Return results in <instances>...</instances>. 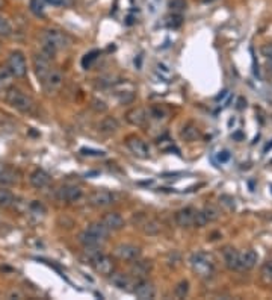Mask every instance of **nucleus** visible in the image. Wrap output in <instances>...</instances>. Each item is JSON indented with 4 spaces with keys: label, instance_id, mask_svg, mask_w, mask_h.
Returning a JSON list of instances; mask_svg holds the SVG:
<instances>
[{
    "label": "nucleus",
    "instance_id": "f257e3e1",
    "mask_svg": "<svg viewBox=\"0 0 272 300\" xmlns=\"http://www.w3.org/2000/svg\"><path fill=\"white\" fill-rule=\"evenodd\" d=\"M68 36L62 34L58 29H45L42 32V50L41 52L47 55L48 58H53V55L68 46Z\"/></svg>",
    "mask_w": 272,
    "mask_h": 300
},
{
    "label": "nucleus",
    "instance_id": "f03ea898",
    "mask_svg": "<svg viewBox=\"0 0 272 300\" xmlns=\"http://www.w3.org/2000/svg\"><path fill=\"white\" fill-rule=\"evenodd\" d=\"M189 264H191V268L192 272L203 278V279H209L213 276L215 273V262H213V258L204 252H197L191 256L189 260Z\"/></svg>",
    "mask_w": 272,
    "mask_h": 300
},
{
    "label": "nucleus",
    "instance_id": "7ed1b4c3",
    "mask_svg": "<svg viewBox=\"0 0 272 300\" xmlns=\"http://www.w3.org/2000/svg\"><path fill=\"white\" fill-rule=\"evenodd\" d=\"M6 102L17 111L23 114H30L35 108V102L30 96L24 94L18 88H9L6 92Z\"/></svg>",
    "mask_w": 272,
    "mask_h": 300
},
{
    "label": "nucleus",
    "instance_id": "20e7f679",
    "mask_svg": "<svg viewBox=\"0 0 272 300\" xmlns=\"http://www.w3.org/2000/svg\"><path fill=\"white\" fill-rule=\"evenodd\" d=\"M6 70L15 76V78H23L27 73V64H26V58L21 52H12L8 56L6 61Z\"/></svg>",
    "mask_w": 272,
    "mask_h": 300
},
{
    "label": "nucleus",
    "instance_id": "39448f33",
    "mask_svg": "<svg viewBox=\"0 0 272 300\" xmlns=\"http://www.w3.org/2000/svg\"><path fill=\"white\" fill-rule=\"evenodd\" d=\"M32 61H33V70H35V74H36L38 80L42 84V82L47 79V76L50 74V72L53 70V68H51L50 58H48L47 55H44L42 52H39V54H35V55H33Z\"/></svg>",
    "mask_w": 272,
    "mask_h": 300
},
{
    "label": "nucleus",
    "instance_id": "423d86ee",
    "mask_svg": "<svg viewBox=\"0 0 272 300\" xmlns=\"http://www.w3.org/2000/svg\"><path fill=\"white\" fill-rule=\"evenodd\" d=\"M91 264H92V267H94V270L98 273V274H101V276H111L114 272H115V261L109 256V255H104L103 252L101 254H98L92 261H91Z\"/></svg>",
    "mask_w": 272,
    "mask_h": 300
},
{
    "label": "nucleus",
    "instance_id": "0eeeda50",
    "mask_svg": "<svg viewBox=\"0 0 272 300\" xmlns=\"http://www.w3.org/2000/svg\"><path fill=\"white\" fill-rule=\"evenodd\" d=\"M115 256L120 261H126V262H133L136 260H139L141 256V250L139 247L133 246V244H120L115 247L114 250Z\"/></svg>",
    "mask_w": 272,
    "mask_h": 300
},
{
    "label": "nucleus",
    "instance_id": "6e6552de",
    "mask_svg": "<svg viewBox=\"0 0 272 300\" xmlns=\"http://www.w3.org/2000/svg\"><path fill=\"white\" fill-rule=\"evenodd\" d=\"M126 146L129 147V150H130V152H132L136 158L147 160V158L150 156V152H148L147 144H145L139 136H135V135L127 136V140H126Z\"/></svg>",
    "mask_w": 272,
    "mask_h": 300
},
{
    "label": "nucleus",
    "instance_id": "1a4fd4ad",
    "mask_svg": "<svg viewBox=\"0 0 272 300\" xmlns=\"http://www.w3.org/2000/svg\"><path fill=\"white\" fill-rule=\"evenodd\" d=\"M115 202V196L111 191L98 190L89 196V204L95 208H106Z\"/></svg>",
    "mask_w": 272,
    "mask_h": 300
},
{
    "label": "nucleus",
    "instance_id": "9d476101",
    "mask_svg": "<svg viewBox=\"0 0 272 300\" xmlns=\"http://www.w3.org/2000/svg\"><path fill=\"white\" fill-rule=\"evenodd\" d=\"M133 294H135L138 298H141V300H151V298L156 297V288H154V285H153L151 282L142 279V280H139V282L135 285Z\"/></svg>",
    "mask_w": 272,
    "mask_h": 300
},
{
    "label": "nucleus",
    "instance_id": "9b49d317",
    "mask_svg": "<svg viewBox=\"0 0 272 300\" xmlns=\"http://www.w3.org/2000/svg\"><path fill=\"white\" fill-rule=\"evenodd\" d=\"M257 260H259L257 254L251 248L244 250V252H239V272L253 270L257 264Z\"/></svg>",
    "mask_w": 272,
    "mask_h": 300
},
{
    "label": "nucleus",
    "instance_id": "f8f14e48",
    "mask_svg": "<svg viewBox=\"0 0 272 300\" xmlns=\"http://www.w3.org/2000/svg\"><path fill=\"white\" fill-rule=\"evenodd\" d=\"M62 82H64V78H62V73L59 70H51L50 74L47 76V79L42 82V86L47 92H56L61 86H62Z\"/></svg>",
    "mask_w": 272,
    "mask_h": 300
},
{
    "label": "nucleus",
    "instance_id": "ddd939ff",
    "mask_svg": "<svg viewBox=\"0 0 272 300\" xmlns=\"http://www.w3.org/2000/svg\"><path fill=\"white\" fill-rule=\"evenodd\" d=\"M195 214H197V211L194 208H191V206L179 210L176 212V217H174L177 226H180V228H191V226H194Z\"/></svg>",
    "mask_w": 272,
    "mask_h": 300
},
{
    "label": "nucleus",
    "instance_id": "4468645a",
    "mask_svg": "<svg viewBox=\"0 0 272 300\" xmlns=\"http://www.w3.org/2000/svg\"><path fill=\"white\" fill-rule=\"evenodd\" d=\"M83 196V191L80 186H76V185H65L59 190V197L64 202H68V204H74L77 200H80Z\"/></svg>",
    "mask_w": 272,
    "mask_h": 300
},
{
    "label": "nucleus",
    "instance_id": "2eb2a0df",
    "mask_svg": "<svg viewBox=\"0 0 272 300\" xmlns=\"http://www.w3.org/2000/svg\"><path fill=\"white\" fill-rule=\"evenodd\" d=\"M101 222L104 223V226L111 230V232H115V230H121L126 223H124V218L118 214V212H106L103 217H101Z\"/></svg>",
    "mask_w": 272,
    "mask_h": 300
},
{
    "label": "nucleus",
    "instance_id": "dca6fc26",
    "mask_svg": "<svg viewBox=\"0 0 272 300\" xmlns=\"http://www.w3.org/2000/svg\"><path fill=\"white\" fill-rule=\"evenodd\" d=\"M18 172L9 166L0 164V186H9L18 182Z\"/></svg>",
    "mask_w": 272,
    "mask_h": 300
},
{
    "label": "nucleus",
    "instance_id": "f3484780",
    "mask_svg": "<svg viewBox=\"0 0 272 300\" xmlns=\"http://www.w3.org/2000/svg\"><path fill=\"white\" fill-rule=\"evenodd\" d=\"M109 280L114 286H117L118 290H124V291H130V286H133V279L129 274L124 273H118L114 272L111 276H109Z\"/></svg>",
    "mask_w": 272,
    "mask_h": 300
},
{
    "label": "nucleus",
    "instance_id": "a211bd4d",
    "mask_svg": "<svg viewBox=\"0 0 272 300\" xmlns=\"http://www.w3.org/2000/svg\"><path fill=\"white\" fill-rule=\"evenodd\" d=\"M29 180H30V184H32L33 188L42 190V188H45V186L50 184L51 178H50V174H48L47 172H44V170H41V168H36V170H33V172L30 173Z\"/></svg>",
    "mask_w": 272,
    "mask_h": 300
},
{
    "label": "nucleus",
    "instance_id": "6ab92c4d",
    "mask_svg": "<svg viewBox=\"0 0 272 300\" xmlns=\"http://www.w3.org/2000/svg\"><path fill=\"white\" fill-rule=\"evenodd\" d=\"M223 258H224L227 268L239 272V252L235 247H226L223 250Z\"/></svg>",
    "mask_w": 272,
    "mask_h": 300
},
{
    "label": "nucleus",
    "instance_id": "aec40b11",
    "mask_svg": "<svg viewBox=\"0 0 272 300\" xmlns=\"http://www.w3.org/2000/svg\"><path fill=\"white\" fill-rule=\"evenodd\" d=\"M126 118L130 124L133 126H144L147 123V112L142 108H132L130 111H127Z\"/></svg>",
    "mask_w": 272,
    "mask_h": 300
},
{
    "label": "nucleus",
    "instance_id": "412c9836",
    "mask_svg": "<svg viewBox=\"0 0 272 300\" xmlns=\"http://www.w3.org/2000/svg\"><path fill=\"white\" fill-rule=\"evenodd\" d=\"M120 129V123L115 117H104L98 123V130L104 135H112Z\"/></svg>",
    "mask_w": 272,
    "mask_h": 300
},
{
    "label": "nucleus",
    "instance_id": "4be33fe9",
    "mask_svg": "<svg viewBox=\"0 0 272 300\" xmlns=\"http://www.w3.org/2000/svg\"><path fill=\"white\" fill-rule=\"evenodd\" d=\"M89 234H92L94 236H97L98 240H101L103 242L107 240V236H109V234H111V230H109L106 226H104V223L103 222H95V223H91L89 226H88V229H86Z\"/></svg>",
    "mask_w": 272,
    "mask_h": 300
},
{
    "label": "nucleus",
    "instance_id": "5701e85b",
    "mask_svg": "<svg viewBox=\"0 0 272 300\" xmlns=\"http://www.w3.org/2000/svg\"><path fill=\"white\" fill-rule=\"evenodd\" d=\"M133 262L135 264L132 266V276L138 280H142L150 272V264L147 261H138V260Z\"/></svg>",
    "mask_w": 272,
    "mask_h": 300
},
{
    "label": "nucleus",
    "instance_id": "b1692460",
    "mask_svg": "<svg viewBox=\"0 0 272 300\" xmlns=\"http://www.w3.org/2000/svg\"><path fill=\"white\" fill-rule=\"evenodd\" d=\"M79 242L83 246V247H101L103 241L98 240L97 236H94L92 234H89L88 230H83L80 235H79Z\"/></svg>",
    "mask_w": 272,
    "mask_h": 300
},
{
    "label": "nucleus",
    "instance_id": "393cba45",
    "mask_svg": "<svg viewBox=\"0 0 272 300\" xmlns=\"http://www.w3.org/2000/svg\"><path fill=\"white\" fill-rule=\"evenodd\" d=\"M180 135H182V138H183V140H186V141L192 142V141H195V140L200 136V130H198L197 124H194V123H186V124L183 126V129H182Z\"/></svg>",
    "mask_w": 272,
    "mask_h": 300
},
{
    "label": "nucleus",
    "instance_id": "a878e982",
    "mask_svg": "<svg viewBox=\"0 0 272 300\" xmlns=\"http://www.w3.org/2000/svg\"><path fill=\"white\" fill-rule=\"evenodd\" d=\"M15 204L14 194L6 190V186H0V208H9Z\"/></svg>",
    "mask_w": 272,
    "mask_h": 300
},
{
    "label": "nucleus",
    "instance_id": "bb28decb",
    "mask_svg": "<svg viewBox=\"0 0 272 300\" xmlns=\"http://www.w3.org/2000/svg\"><path fill=\"white\" fill-rule=\"evenodd\" d=\"M14 32V28H12V23L8 17L5 16H0V36H11Z\"/></svg>",
    "mask_w": 272,
    "mask_h": 300
},
{
    "label": "nucleus",
    "instance_id": "cd10ccee",
    "mask_svg": "<svg viewBox=\"0 0 272 300\" xmlns=\"http://www.w3.org/2000/svg\"><path fill=\"white\" fill-rule=\"evenodd\" d=\"M29 11L36 17H44V0H29Z\"/></svg>",
    "mask_w": 272,
    "mask_h": 300
},
{
    "label": "nucleus",
    "instance_id": "c85d7f7f",
    "mask_svg": "<svg viewBox=\"0 0 272 300\" xmlns=\"http://www.w3.org/2000/svg\"><path fill=\"white\" fill-rule=\"evenodd\" d=\"M141 228L148 235H154V234H157L160 230V224L156 220H151V218H145V222L141 223Z\"/></svg>",
    "mask_w": 272,
    "mask_h": 300
},
{
    "label": "nucleus",
    "instance_id": "c756f323",
    "mask_svg": "<svg viewBox=\"0 0 272 300\" xmlns=\"http://www.w3.org/2000/svg\"><path fill=\"white\" fill-rule=\"evenodd\" d=\"M189 292V282L188 280H182L177 284V286L174 288V296L177 298H185Z\"/></svg>",
    "mask_w": 272,
    "mask_h": 300
},
{
    "label": "nucleus",
    "instance_id": "7c9ffc66",
    "mask_svg": "<svg viewBox=\"0 0 272 300\" xmlns=\"http://www.w3.org/2000/svg\"><path fill=\"white\" fill-rule=\"evenodd\" d=\"M29 212L30 216H36V217H42L45 214V208L42 204H39L38 200H33V202L29 204Z\"/></svg>",
    "mask_w": 272,
    "mask_h": 300
},
{
    "label": "nucleus",
    "instance_id": "2f4dec72",
    "mask_svg": "<svg viewBox=\"0 0 272 300\" xmlns=\"http://www.w3.org/2000/svg\"><path fill=\"white\" fill-rule=\"evenodd\" d=\"M203 212H204V216H206V218H207L209 223H212V222L220 218V211H218L215 206H206L203 210Z\"/></svg>",
    "mask_w": 272,
    "mask_h": 300
},
{
    "label": "nucleus",
    "instance_id": "473e14b6",
    "mask_svg": "<svg viewBox=\"0 0 272 300\" xmlns=\"http://www.w3.org/2000/svg\"><path fill=\"white\" fill-rule=\"evenodd\" d=\"M156 72H157L162 78H165V79H170L171 74H173V70H171L165 62H157V64H156Z\"/></svg>",
    "mask_w": 272,
    "mask_h": 300
},
{
    "label": "nucleus",
    "instance_id": "72a5a7b5",
    "mask_svg": "<svg viewBox=\"0 0 272 300\" xmlns=\"http://www.w3.org/2000/svg\"><path fill=\"white\" fill-rule=\"evenodd\" d=\"M182 23H183V17H182L179 12H174L173 16H170V17H168V26H170V28H173V29H177V28H180V26H182Z\"/></svg>",
    "mask_w": 272,
    "mask_h": 300
},
{
    "label": "nucleus",
    "instance_id": "f704fd0d",
    "mask_svg": "<svg viewBox=\"0 0 272 300\" xmlns=\"http://www.w3.org/2000/svg\"><path fill=\"white\" fill-rule=\"evenodd\" d=\"M100 55V52H97V50H94V52H89V54H86L85 56H83V60H82V67L83 68H88L91 64H92V61H95L97 60V56Z\"/></svg>",
    "mask_w": 272,
    "mask_h": 300
},
{
    "label": "nucleus",
    "instance_id": "c9c22d12",
    "mask_svg": "<svg viewBox=\"0 0 272 300\" xmlns=\"http://www.w3.org/2000/svg\"><path fill=\"white\" fill-rule=\"evenodd\" d=\"M262 276L266 280H272V260H269L268 262L263 264V267H262Z\"/></svg>",
    "mask_w": 272,
    "mask_h": 300
},
{
    "label": "nucleus",
    "instance_id": "e433bc0d",
    "mask_svg": "<svg viewBox=\"0 0 272 300\" xmlns=\"http://www.w3.org/2000/svg\"><path fill=\"white\" fill-rule=\"evenodd\" d=\"M80 154H83L85 156H104L106 154L103 152V150H95V148H88V147H83L80 148Z\"/></svg>",
    "mask_w": 272,
    "mask_h": 300
},
{
    "label": "nucleus",
    "instance_id": "4c0bfd02",
    "mask_svg": "<svg viewBox=\"0 0 272 300\" xmlns=\"http://www.w3.org/2000/svg\"><path fill=\"white\" fill-rule=\"evenodd\" d=\"M262 55L268 60V61H272V42H268V44H263L262 48H260Z\"/></svg>",
    "mask_w": 272,
    "mask_h": 300
},
{
    "label": "nucleus",
    "instance_id": "58836bf2",
    "mask_svg": "<svg viewBox=\"0 0 272 300\" xmlns=\"http://www.w3.org/2000/svg\"><path fill=\"white\" fill-rule=\"evenodd\" d=\"M230 158H232V154L229 152V150H221V152H218V154H216V160L220 161L221 164L229 162Z\"/></svg>",
    "mask_w": 272,
    "mask_h": 300
},
{
    "label": "nucleus",
    "instance_id": "ea45409f",
    "mask_svg": "<svg viewBox=\"0 0 272 300\" xmlns=\"http://www.w3.org/2000/svg\"><path fill=\"white\" fill-rule=\"evenodd\" d=\"M170 6H171V10H173L174 12H179V11L185 10L186 4H185V0H171Z\"/></svg>",
    "mask_w": 272,
    "mask_h": 300
},
{
    "label": "nucleus",
    "instance_id": "a19ab883",
    "mask_svg": "<svg viewBox=\"0 0 272 300\" xmlns=\"http://www.w3.org/2000/svg\"><path fill=\"white\" fill-rule=\"evenodd\" d=\"M151 116L154 118L160 120V118H163V116H165V111H163V108H160V106H153L151 108Z\"/></svg>",
    "mask_w": 272,
    "mask_h": 300
},
{
    "label": "nucleus",
    "instance_id": "79ce46f5",
    "mask_svg": "<svg viewBox=\"0 0 272 300\" xmlns=\"http://www.w3.org/2000/svg\"><path fill=\"white\" fill-rule=\"evenodd\" d=\"M44 2H47L51 6H64L68 4V0H44Z\"/></svg>",
    "mask_w": 272,
    "mask_h": 300
},
{
    "label": "nucleus",
    "instance_id": "37998d69",
    "mask_svg": "<svg viewBox=\"0 0 272 300\" xmlns=\"http://www.w3.org/2000/svg\"><path fill=\"white\" fill-rule=\"evenodd\" d=\"M24 296H23V292H20V291H11L9 294H8V298H23Z\"/></svg>",
    "mask_w": 272,
    "mask_h": 300
},
{
    "label": "nucleus",
    "instance_id": "c03bdc74",
    "mask_svg": "<svg viewBox=\"0 0 272 300\" xmlns=\"http://www.w3.org/2000/svg\"><path fill=\"white\" fill-rule=\"evenodd\" d=\"M229 96H230V92H229L227 90H226V91H223V94H220V96L216 97V102H221V100H224V98H226V97H229Z\"/></svg>",
    "mask_w": 272,
    "mask_h": 300
},
{
    "label": "nucleus",
    "instance_id": "a18cd8bd",
    "mask_svg": "<svg viewBox=\"0 0 272 300\" xmlns=\"http://www.w3.org/2000/svg\"><path fill=\"white\" fill-rule=\"evenodd\" d=\"M268 73H271V74H272V61H269V62H268Z\"/></svg>",
    "mask_w": 272,
    "mask_h": 300
},
{
    "label": "nucleus",
    "instance_id": "49530a36",
    "mask_svg": "<svg viewBox=\"0 0 272 300\" xmlns=\"http://www.w3.org/2000/svg\"><path fill=\"white\" fill-rule=\"evenodd\" d=\"M3 5H5V0H0V8H3Z\"/></svg>",
    "mask_w": 272,
    "mask_h": 300
},
{
    "label": "nucleus",
    "instance_id": "de8ad7c7",
    "mask_svg": "<svg viewBox=\"0 0 272 300\" xmlns=\"http://www.w3.org/2000/svg\"><path fill=\"white\" fill-rule=\"evenodd\" d=\"M5 78V73H0V80H2Z\"/></svg>",
    "mask_w": 272,
    "mask_h": 300
}]
</instances>
